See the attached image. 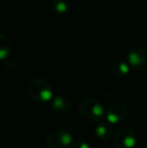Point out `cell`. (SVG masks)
I'll return each mask as SVG.
<instances>
[{"instance_id":"cell-1","label":"cell","mask_w":147,"mask_h":148,"mask_svg":"<svg viewBox=\"0 0 147 148\" xmlns=\"http://www.w3.org/2000/svg\"><path fill=\"white\" fill-rule=\"evenodd\" d=\"M25 91L32 101L38 103L49 102L53 97V91L51 83L42 77H32L26 82Z\"/></svg>"},{"instance_id":"cell-2","label":"cell","mask_w":147,"mask_h":148,"mask_svg":"<svg viewBox=\"0 0 147 148\" xmlns=\"http://www.w3.org/2000/svg\"><path fill=\"white\" fill-rule=\"evenodd\" d=\"M78 111L85 121L90 123H98L105 115L104 106L94 97H85L79 103Z\"/></svg>"},{"instance_id":"cell-3","label":"cell","mask_w":147,"mask_h":148,"mask_svg":"<svg viewBox=\"0 0 147 148\" xmlns=\"http://www.w3.org/2000/svg\"><path fill=\"white\" fill-rule=\"evenodd\" d=\"M74 137L66 129H55L49 132L45 138L46 148H70L73 144Z\"/></svg>"},{"instance_id":"cell-4","label":"cell","mask_w":147,"mask_h":148,"mask_svg":"<svg viewBox=\"0 0 147 148\" xmlns=\"http://www.w3.org/2000/svg\"><path fill=\"white\" fill-rule=\"evenodd\" d=\"M112 141L115 148H134L137 144V136L131 127L123 126L114 133Z\"/></svg>"},{"instance_id":"cell-5","label":"cell","mask_w":147,"mask_h":148,"mask_svg":"<svg viewBox=\"0 0 147 148\" xmlns=\"http://www.w3.org/2000/svg\"><path fill=\"white\" fill-rule=\"evenodd\" d=\"M128 114V108L126 104L119 100L113 101L109 104L105 111V116H106V121H108L110 124H118L122 122L126 118Z\"/></svg>"},{"instance_id":"cell-6","label":"cell","mask_w":147,"mask_h":148,"mask_svg":"<svg viewBox=\"0 0 147 148\" xmlns=\"http://www.w3.org/2000/svg\"><path fill=\"white\" fill-rule=\"evenodd\" d=\"M128 64L132 69L139 72L147 70V49L136 47L128 55Z\"/></svg>"},{"instance_id":"cell-7","label":"cell","mask_w":147,"mask_h":148,"mask_svg":"<svg viewBox=\"0 0 147 148\" xmlns=\"http://www.w3.org/2000/svg\"><path fill=\"white\" fill-rule=\"evenodd\" d=\"M51 107L53 111L57 112L59 115H66L71 110V101L65 96H55L51 101Z\"/></svg>"},{"instance_id":"cell-8","label":"cell","mask_w":147,"mask_h":148,"mask_svg":"<svg viewBox=\"0 0 147 148\" xmlns=\"http://www.w3.org/2000/svg\"><path fill=\"white\" fill-rule=\"evenodd\" d=\"M95 135L102 141H107L113 137V127L108 121H100L95 127Z\"/></svg>"},{"instance_id":"cell-9","label":"cell","mask_w":147,"mask_h":148,"mask_svg":"<svg viewBox=\"0 0 147 148\" xmlns=\"http://www.w3.org/2000/svg\"><path fill=\"white\" fill-rule=\"evenodd\" d=\"M11 51V41L6 33L0 31V60L7 59Z\"/></svg>"},{"instance_id":"cell-10","label":"cell","mask_w":147,"mask_h":148,"mask_svg":"<svg viewBox=\"0 0 147 148\" xmlns=\"http://www.w3.org/2000/svg\"><path fill=\"white\" fill-rule=\"evenodd\" d=\"M112 72L116 77H125L129 74L130 72V66L128 62H124V60H118L112 66Z\"/></svg>"},{"instance_id":"cell-11","label":"cell","mask_w":147,"mask_h":148,"mask_svg":"<svg viewBox=\"0 0 147 148\" xmlns=\"http://www.w3.org/2000/svg\"><path fill=\"white\" fill-rule=\"evenodd\" d=\"M68 1L67 0H53L51 3V9L55 13L57 14H62L66 13V11L68 10Z\"/></svg>"},{"instance_id":"cell-12","label":"cell","mask_w":147,"mask_h":148,"mask_svg":"<svg viewBox=\"0 0 147 148\" xmlns=\"http://www.w3.org/2000/svg\"><path fill=\"white\" fill-rule=\"evenodd\" d=\"M71 147L72 148H91L90 144H89L86 140H84L83 138L74 139L73 144H72Z\"/></svg>"}]
</instances>
